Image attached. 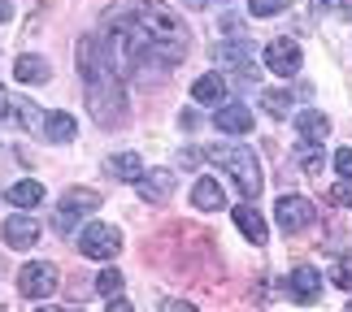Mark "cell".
<instances>
[{"instance_id":"obj_26","label":"cell","mask_w":352,"mask_h":312,"mask_svg":"<svg viewBox=\"0 0 352 312\" xmlns=\"http://www.w3.org/2000/svg\"><path fill=\"white\" fill-rule=\"evenodd\" d=\"M331 278H335V287H344V291H352V261H344V265H335V269H331Z\"/></svg>"},{"instance_id":"obj_16","label":"cell","mask_w":352,"mask_h":312,"mask_svg":"<svg viewBox=\"0 0 352 312\" xmlns=\"http://www.w3.org/2000/svg\"><path fill=\"white\" fill-rule=\"evenodd\" d=\"M192 100L196 104H222L226 100V74H200L196 83H192Z\"/></svg>"},{"instance_id":"obj_6","label":"cell","mask_w":352,"mask_h":312,"mask_svg":"<svg viewBox=\"0 0 352 312\" xmlns=\"http://www.w3.org/2000/svg\"><path fill=\"white\" fill-rule=\"evenodd\" d=\"M96 208H100V195L96 191H70L57 204V213H52V226H57L61 235H70L78 217H87V213H96Z\"/></svg>"},{"instance_id":"obj_10","label":"cell","mask_w":352,"mask_h":312,"mask_svg":"<svg viewBox=\"0 0 352 312\" xmlns=\"http://www.w3.org/2000/svg\"><path fill=\"white\" fill-rule=\"evenodd\" d=\"M287 287L296 295V304H314L318 295H322V274L314 265H296L292 274H287Z\"/></svg>"},{"instance_id":"obj_8","label":"cell","mask_w":352,"mask_h":312,"mask_svg":"<svg viewBox=\"0 0 352 312\" xmlns=\"http://www.w3.org/2000/svg\"><path fill=\"white\" fill-rule=\"evenodd\" d=\"M265 70L278 74V78L300 74V44H296V39H274V44L265 48Z\"/></svg>"},{"instance_id":"obj_17","label":"cell","mask_w":352,"mask_h":312,"mask_svg":"<svg viewBox=\"0 0 352 312\" xmlns=\"http://www.w3.org/2000/svg\"><path fill=\"white\" fill-rule=\"evenodd\" d=\"M192 204H196L200 213H218V208L226 204L222 182H218V178H200V182L192 187Z\"/></svg>"},{"instance_id":"obj_15","label":"cell","mask_w":352,"mask_h":312,"mask_svg":"<svg viewBox=\"0 0 352 312\" xmlns=\"http://www.w3.org/2000/svg\"><path fill=\"white\" fill-rule=\"evenodd\" d=\"M296 134H300L305 143H322V139L331 134L327 113H318V108H305V113H296Z\"/></svg>"},{"instance_id":"obj_7","label":"cell","mask_w":352,"mask_h":312,"mask_svg":"<svg viewBox=\"0 0 352 312\" xmlns=\"http://www.w3.org/2000/svg\"><path fill=\"white\" fill-rule=\"evenodd\" d=\"M274 217H278V226L283 230H292V235H300V230H309L318 221V208L309 204L305 195H278V204H274Z\"/></svg>"},{"instance_id":"obj_13","label":"cell","mask_w":352,"mask_h":312,"mask_svg":"<svg viewBox=\"0 0 352 312\" xmlns=\"http://www.w3.org/2000/svg\"><path fill=\"white\" fill-rule=\"evenodd\" d=\"M104 169H109V178H118V182H140L144 173H148L140 152H118V156L104 160Z\"/></svg>"},{"instance_id":"obj_27","label":"cell","mask_w":352,"mask_h":312,"mask_svg":"<svg viewBox=\"0 0 352 312\" xmlns=\"http://www.w3.org/2000/svg\"><path fill=\"white\" fill-rule=\"evenodd\" d=\"M335 169H340V178H352V147H340V152H335Z\"/></svg>"},{"instance_id":"obj_33","label":"cell","mask_w":352,"mask_h":312,"mask_svg":"<svg viewBox=\"0 0 352 312\" xmlns=\"http://www.w3.org/2000/svg\"><path fill=\"white\" fill-rule=\"evenodd\" d=\"M0 160H5V143H0Z\"/></svg>"},{"instance_id":"obj_22","label":"cell","mask_w":352,"mask_h":312,"mask_svg":"<svg viewBox=\"0 0 352 312\" xmlns=\"http://www.w3.org/2000/svg\"><path fill=\"white\" fill-rule=\"evenodd\" d=\"M261 108L270 117H287L292 113V91H261Z\"/></svg>"},{"instance_id":"obj_25","label":"cell","mask_w":352,"mask_h":312,"mask_svg":"<svg viewBox=\"0 0 352 312\" xmlns=\"http://www.w3.org/2000/svg\"><path fill=\"white\" fill-rule=\"evenodd\" d=\"M327 200H331L335 208H352V178H344V182H335Z\"/></svg>"},{"instance_id":"obj_5","label":"cell","mask_w":352,"mask_h":312,"mask_svg":"<svg viewBox=\"0 0 352 312\" xmlns=\"http://www.w3.org/2000/svg\"><path fill=\"white\" fill-rule=\"evenodd\" d=\"M18 291H22V300H48V295L57 291V269H52L48 261H31V265H22V274H18Z\"/></svg>"},{"instance_id":"obj_18","label":"cell","mask_w":352,"mask_h":312,"mask_svg":"<svg viewBox=\"0 0 352 312\" xmlns=\"http://www.w3.org/2000/svg\"><path fill=\"white\" fill-rule=\"evenodd\" d=\"M13 78H18V83H48V78H52V65L44 57H35V52H26V57L13 61Z\"/></svg>"},{"instance_id":"obj_1","label":"cell","mask_w":352,"mask_h":312,"mask_svg":"<svg viewBox=\"0 0 352 312\" xmlns=\"http://www.w3.org/2000/svg\"><path fill=\"white\" fill-rule=\"evenodd\" d=\"M100 44L122 78L157 83L187 61V26L161 0H113Z\"/></svg>"},{"instance_id":"obj_14","label":"cell","mask_w":352,"mask_h":312,"mask_svg":"<svg viewBox=\"0 0 352 312\" xmlns=\"http://www.w3.org/2000/svg\"><path fill=\"white\" fill-rule=\"evenodd\" d=\"M140 195L153 200V204L170 200V195H174V173H170V169H148L144 178H140Z\"/></svg>"},{"instance_id":"obj_4","label":"cell","mask_w":352,"mask_h":312,"mask_svg":"<svg viewBox=\"0 0 352 312\" xmlns=\"http://www.w3.org/2000/svg\"><path fill=\"white\" fill-rule=\"evenodd\" d=\"M78 252L87 261H113L122 252V235L104 221H91V226H78Z\"/></svg>"},{"instance_id":"obj_23","label":"cell","mask_w":352,"mask_h":312,"mask_svg":"<svg viewBox=\"0 0 352 312\" xmlns=\"http://www.w3.org/2000/svg\"><path fill=\"white\" fill-rule=\"evenodd\" d=\"M248 9H252V18H274V13L287 9V0H248Z\"/></svg>"},{"instance_id":"obj_34","label":"cell","mask_w":352,"mask_h":312,"mask_svg":"<svg viewBox=\"0 0 352 312\" xmlns=\"http://www.w3.org/2000/svg\"><path fill=\"white\" fill-rule=\"evenodd\" d=\"M348 312H352V300H348Z\"/></svg>"},{"instance_id":"obj_12","label":"cell","mask_w":352,"mask_h":312,"mask_svg":"<svg viewBox=\"0 0 352 312\" xmlns=\"http://www.w3.org/2000/svg\"><path fill=\"white\" fill-rule=\"evenodd\" d=\"M231 217H235L239 235L248 239V243H256V248H261V243L270 239V230H265V217L252 208V200H248V204H235V213H231Z\"/></svg>"},{"instance_id":"obj_19","label":"cell","mask_w":352,"mask_h":312,"mask_svg":"<svg viewBox=\"0 0 352 312\" xmlns=\"http://www.w3.org/2000/svg\"><path fill=\"white\" fill-rule=\"evenodd\" d=\"M74 134H78V121L70 113H44V139H52V143H74Z\"/></svg>"},{"instance_id":"obj_9","label":"cell","mask_w":352,"mask_h":312,"mask_svg":"<svg viewBox=\"0 0 352 312\" xmlns=\"http://www.w3.org/2000/svg\"><path fill=\"white\" fill-rule=\"evenodd\" d=\"M213 126L222 134H248L252 130V108L243 100H222L218 113H213Z\"/></svg>"},{"instance_id":"obj_11","label":"cell","mask_w":352,"mask_h":312,"mask_svg":"<svg viewBox=\"0 0 352 312\" xmlns=\"http://www.w3.org/2000/svg\"><path fill=\"white\" fill-rule=\"evenodd\" d=\"M0 235H5V243L9 248H18V252H26V248H35L39 243V221H31V217H9L5 221V230H0Z\"/></svg>"},{"instance_id":"obj_24","label":"cell","mask_w":352,"mask_h":312,"mask_svg":"<svg viewBox=\"0 0 352 312\" xmlns=\"http://www.w3.org/2000/svg\"><path fill=\"white\" fill-rule=\"evenodd\" d=\"M96 291H100V295H118V291H122V274H118V269H100Z\"/></svg>"},{"instance_id":"obj_21","label":"cell","mask_w":352,"mask_h":312,"mask_svg":"<svg viewBox=\"0 0 352 312\" xmlns=\"http://www.w3.org/2000/svg\"><path fill=\"white\" fill-rule=\"evenodd\" d=\"M296 160H300L305 173H318L322 165H327V152H322V143H300L296 147Z\"/></svg>"},{"instance_id":"obj_20","label":"cell","mask_w":352,"mask_h":312,"mask_svg":"<svg viewBox=\"0 0 352 312\" xmlns=\"http://www.w3.org/2000/svg\"><path fill=\"white\" fill-rule=\"evenodd\" d=\"M9 204H13V208H35V204H44V187L31 182V178L13 182V187H9Z\"/></svg>"},{"instance_id":"obj_28","label":"cell","mask_w":352,"mask_h":312,"mask_svg":"<svg viewBox=\"0 0 352 312\" xmlns=\"http://www.w3.org/2000/svg\"><path fill=\"white\" fill-rule=\"evenodd\" d=\"M318 5H322V9H340L344 18H352V0H318Z\"/></svg>"},{"instance_id":"obj_32","label":"cell","mask_w":352,"mask_h":312,"mask_svg":"<svg viewBox=\"0 0 352 312\" xmlns=\"http://www.w3.org/2000/svg\"><path fill=\"white\" fill-rule=\"evenodd\" d=\"M187 9H209V0H183Z\"/></svg>"},{"instance_id":"obj_31","label":"cell","mask_w":352,"mask_h":312,"mask_svg":"<svg viewBox=\"0 0 352 312\" xmlns=\"http://www.w3.org/2000/svg\"><path fill=\"white\" fill-rule=\"evenodd\" d=\"M0 22H13V9H9V0H0Z\"/></svg>"},{"instance_id":"obj_30","label":"cell","mask_w":352,"mask_h":312,"mask_svg":"<svg viewBox=\"0 0 352 312\" xmlns=\"http://www.w3.org/2000/svg\"><path fill=\"white\" fill-rule=\"evenodd\" d=\"M9 108H13V100H9V91L0 87V117H9Z\"/></svg>"},{"instance_id":"obj_2","label":"cell","mask_w":352,"mask_h":312,"mask_svg":"<svg viewBox=\"0 0 352 312\" xmlns=\"http://www.w3.org/2000/svg\"><path fill=\"white\" fill-rule=\"evenodd\" d=\"M78 74H83V87H87V113L100 121V126L118 130L126 121V91H122V74L113 70L109 52L96 35L78 39Z\"/></svg>"},{"instance_id":"obj_3","label":"cell","mask_w":352,"mask_h":312,"mask_svg":"<svg viewBox=\"0 0 352 312\" xmlns=\"http://www.w3.org/2000/svg\"><path fill=\"white\" fill-rule=\"evenodd\" d=\"M218 169H226L235 178V187H239V195H248V200H256L261 195V165H256V152L252 147H239V143H218V147H209L205 152Z\"/></svg>"},{"instance_id":"obj_29","label":"cell","mask_w":352,"mask_h":312,"mask_svg":"<svg viewBox=\"0 0 352 312\" xmlns=\"http://www.w3.org/2000/svg\"><path fill=\"white\" fill-rule=\"evenodd\" d=\"M179 126H183V130H196V126H200V121H196V113H192V108H187V113H179Z\"/></svg>"}]
</instances>
